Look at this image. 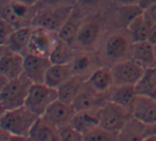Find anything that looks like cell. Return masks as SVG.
Returning a JSON list of instances; mask_svg holds the SVG:
<instances>
[{
	"label": "cell",
	"instance_id": "obj_1",
	"mask_svg": "<svg viewBox=\"0 0 156 141\" xmlns=\"http://www.w3.org/2000/svg\"><path fill=\"white\" fill-rule=\"evenodd\" d=\"M38 116L33 114L30 109L23 106L17 108L6 109L0 118V124L2 129L8 132L12 139H28L33 124Z\"/></svg>",
	"mask_w": 156,
	"mask_h": 141
},
{
	"label": "cell",
	"instance_id": "obj_2",
	"mask_svg": "<svg viewBox=\"0 0 156 141\" xmlns=\"http://www.w3.org/2000/svg\"><path fill=\"white\" fill-rule=\"evenodd\" d=\"M73 13V5L70 3L58 5H45L37 10L32 21V27L41 28L56 33Z\"/></svg>",
	"mask_w": 156,
	"mask_h": 141
},
{
	"label": "cell",
	"instance_id": "obj_3",
	"mask_svg": "<svg viewBox=\"0 0 156 141\" xmlns=\"http://www.w3.org/2000/svg\"><path fill=\"white\" fill-rule=\"evenodd\" d=\"M32 84L31 80L25 74L9 80L0 92V105L4 111L23 106Z\"/></svg>",
	"mask_w": 156,
	"mask_h": 141
},
{
	"label": "cell",
	"instance_id": "obj_4",
	"mask_svg": "<svg viewBox=\"0 0 156 141\" xmlns=\"http://www.w3.org/2000/svg\"><path fill=\"white\" fill-rule=\"evenodd\" d=\"M97 115L99 119V125L108 131L119 134L132 117V111L131 109L107 100L102 106L97 109Z\"/></svg>",
	"mask_w": 156,
	"mask_h": 141
},
{
	"label": "cell",
	"instance_id": "obj_5",
	"mask_svg": "<svg viewBox=\"0 0 156 141\" xmlns=\"http://www.w3.org/2000/svg\"><path fill=\"white\" fill-rule=\"evenodd\" d=\"M58 99V89L50 87L45 83H37L32 84L30 88L25 106L36 116L41 117L48 107Z\"/></svg>",
	"mask_w": 156,
	"mask_h": 141
},
{
	"label": "cell",
	"instance_id": "obj_6",
	"mask_svg": "<svg viewBox=\"0 0 156 141\" xmlns=\"http://www.w3.org/2000/svg\"><path fill=\"white\" fill-rule=\"evenodd\" d=\"M146 69L129 58L117 63L112 68L114 85H137L144 76Z\"/></svg>",
	"mask_w": 156,
	"mask_h": 141
},
{
	"label": "cell",
	"instance_id": "obj_7",
	"mask_svg": "<svg viewBox=\"0 0 156 141\" xmlns=\"http://www.w3.org/2000/svg\"><path fill=\"white\" fill-rule=\"evenodd\" d=\"M51 64L48 56L27 53L23 55V74L31 80L33 84L44 83L46 72Z\"/></svg>",
	"mask_w": 156,
	"mask_h": 141
},
{
	"label": "cell",
	"instance_id": "obj_8",
	"mask_svg": "<svg viewBox=\"0 0 156 141\" xmlns=\"http://www.w3.org/2000/svg\"><path fill=\"white\" fill-rule=\"evenodd\" d=\"M56 39H58L56 33L50 32V31L41 28L33 27L28 53H34L37 55L49 57L54 45H55Z\"/></svg>",
	"mask_w": 156,
	"mask_h": 141
},
{
	"label": "cell",
	"instance_id": "obj_9",
	"mask_svg": "<svg viewBox=\"0 0 156 141\" xmlns=\"http://www.w3.org/2000/svg\"><path fill=\"white\" fill-rule=\"evenodd\" d=\"M76 113V111L74 109L73 105L63 102L60 99H58L48 107L41 118H44L50 124L58 129V127L71 123V120Z\"/></svg>",
	"mask_w": 156,
	"mask_h": 141
},
{
	"label": "cell",
	"instance_id": "obj_10",
	"mask_svg": "<svg viewBox=\"0 0 156 141\" xmlns=\"http://www.w3.org/2000/svg\"><path fill=\"white\" fill-rule=\"evenodd\" d=\"M132 116L146 125L156 122V99L138 93L132 106Z\"/></svg>",
	"mask_w": 156,
	"mask_h": 141
},
{
	"label": "cell",
	"instance_id": "obj_11",
	"mask_svg": "<svg viewBox=\"0 0 156 141\" xmlns=\"http://www.w3.org/2000/svg\"><path fill=\"white\" fill-rule=\"evenodd\" d=\"M102 94L104 93H100L97 90H94L86 81V82H84L76 98L74 99L72 105L76 111L97 109L100 106H102L107 101H104V99L101 98Z\"/></svg>",
	"mask_w": 156,
	"mask_h": 141
},
{
	"label": "cell",
	"instance_id": "obj_12",
	"mask_svg": "<svg viewBox=\"0 0 156 141\" xmlns=\"http://www.w3.org/2000/svg\"><path fill=\"white\" fill-rule=\"evenodd\" d=\"M0 72L9 80L23 74V55L6 49L0 57Z\"/></svg>",
	"mask_w": 156,
	"mask_h": 141
},
{
	"label": "cell",
	"instance_id": "obj_13",
	"mask_svg": "<svg viewBox=\"0 0 156 141\" xmlns=\"http://www.w3.org/2000/svg\"><path fill=\"white\" fill-rule=\"evenodd\" d=\"M129 55L132 59L137 62L144 69H149L156 66L154 46L148 41L132 44Z\"/></svg>",
	"mask_w": 156,
	"mask_h": 141
},
{
	"label": "cell",
	"instance_id": "obj_14",
	"mask_svg": "<svg viewBox=\"0 0 156 141\" xmlns=\"http://www.w3.org/2000/svg\"><path fill=\"white\" fill-rule=\"evenodd\" d=\"M153 23H154L147 16V14L144 12L137 15L126 26L127 33H129V36L131 38V41L133 43H139V41H148L149 33H150L151 27H152Z\"/></svg>",
	"mask_w": 156,
	"mask_h": 141
},
{
	"label": "cell",
	"instance_id": "obj_15",
	"mask_svg": "<svg viewBox=\"0 0 156 141\" xmlns=\"http://www.w3.org/2000/svg\"><path fill=\"white\" fill-rule=\"evenodd\" d=\"M132 44L124 34H114L106 41L105 54L111 59L124 58L131 52Z\"/></svg>",
	"mask_w": 156,
	"mask_h": 141
},
{
	"label": "cell",
	"instance_id": "obj_16",
	"mask_svg": "<svg viewBox=\"0 0 156 141\" xmlns=\"http://www.w3.org/2000/svg\"><path fill=\"white\" fill-rule=\"evenodd\" d=\"M73 76L71 64H51L45 76L46 85L58 89L69 78Z\"/></svg>",
	"mask_w": 156,
	"mask_h": 141
},
{
	"label": "cell",
	"instance_id": "obj_17",
	"mask_svg": "<svg viewBox=\"0 0 156 141\" xmlns=\"http://www.w3.org/2000/svg\"><path fill=\"white\" fill-rule=\"evenodd\" d=\"M28 139L34 141H60V137L55 126L50 124L44 118L38 117L30 131Z\"/></svg>",
	"mask_w": 156,
	"mask_h": 141
},
{
	"label": "cell",
	"instance_id": "obj_18",
	"mask_svg": "<svg viewBox=\"0 0 156 141\" xmlns=\"http://www.w3.org/2000/svg\"><path fill=\"white\" fill-rule=\"evenodd\" d=\"M137 94L135 85H114L108 100L122 107L132 109Z\"/></svg>",
	"mask_w": 156,
	"mask_h": 141
},
{
	"label": "cell",
	"instance_id": "obj_19",
	"mask_svg": "<svg viewBox=\"0 0 156 141\" xmlns=\"http://www.w3.org/2000/svg\"><path fill=\"white\" fill-rule=\"evenodd\" d=\"M32 32V26H27V27H21L16 29L13 32V34L11 35L10 41H9L8 44V48L12 50V51L23 54V55L27 54Z\"/></svg>",
	"mask_w": 156,
	"mask_h": 141
},
{
	"label": "cell",
	"instance_id": "obj_20",
	"mask_svg": "<svg viewBox=\"0 0 156 141\" xmlns=\"http://www.w3.org/2000/svg\"><path fill=\"white\" fill-rule=\"evenodd\" d=\"M87 83L100 93H106L112 88V86H114L112 69L102 67L94 70L89 76Z\"/></svg>",
	"mask_w": 156,
	"mask_h": 141
},
{
	"label": "cell",
	"instance_id": "obj_21",
	"mask_svg": "<svg viewBox=\"0 0 156 141\" xmlns=\"http://www.w3.org/2000/svg\"><path fill=\"white\" fill-rule=\"evenodd\" d=\"M98 109V108H97ZM97 109L93 111H76L71 120V124L76 127L83 136L99 125V119Z\"/></svg>",
	"mask_w": 156,
	"mask_h": 141
},
{
	"label": "cell",
	"instance_id": "obj_22",
	"mask_svg": "<svg viewBox=\"0 0 156 141\" xmlns=\"http://www.w3.org/2000/svg\"><path fill=\"white\" fill-rule=\"evenodd\" d=\"M83 84H84V81L78 74H73L71 78L68 79L64 84L58 88V99L63 102L72 104L74 99L80 92Z\"/></svg>",
	"mask_w": 156,
	"mask_h": 141
},
{
	"label": "cell",
	"instance_id": "obj_23",
	"mask_svg": "<svg viewBox=\"0 0 156 141\" xmlns=\"http://www.w3.org/2000/svg\"><path fill=\"white\" fill-rule=\"evenodd\" d=\"M49 58L52 64H71L74 58L72 45L66 43L58 37Z\"/></svg>",
	"mask_w": 156,
	"mask_h": 141
},
{
	"label": "cell",
	"instance_id": "obj_24",
	"mask_svg": "<svg viewBox=\"0 0 156 141\" xmlns=\"http://www.w3.org/2000/svg\"><path fill=\"white\" fill-rule=\"evenodd\" d=\"M146 126V124L141 123L132 116L123 126V129L120 131L119 140H144Z\"/></svg>",
	"mask_w": 156,
	"mask_h": 141
},
{
	"label": "cell",
	"instance_id": "obj_25",
	"mask_svg": "<svg viewBox=\"0 0 156 141\" xmlns=\"http://www.w3.org/2000/svg\"><path fill=\"white\" fill-rule=\"evenodd\" d=\"M100 35V26L98 23L90 21L81 26L80 31L76 36V43L82 47H91L98 39Z\"/></svg>",
	"mask_w": 156,
	"mask_h": 141
},
{
	"label": "cell",
	"instance_id": "obj_26",
	"mask_svg": "<svg viewBox=\"0 0 156 141\" xmlns=\"http://www.w3.org/2000/svg\"><path fill=\"white\" fill-rule=\"evenodd\" d=\"M136 89L138 93L156 99V66L146 69L142 79L136 85Z\"/></svg>",
	"mask_w": 156,
	"mask_h": 141
},
{
	"label": "cell",
	"instance_id": "obj_27",
	"mask_svg": "<svg viewBox=\"0 0 156 141\" xmlns=\"http://www.w3.org/2000/svg\"><path fill=\"white\" fill-rule=\"evenodd\" d=\"M80 28L81 25L79 20L73 18L71 15L69 19L64 23V26L58 32V37L62 41H66V43L70 44V45H73V43L76 41V36H78Z\"/></svg>",
	"mask_w": 156,
	"mask_h": 141
},
{
	"label": "cell",
	"instance_id": "obj_28",
	"mask_svg": "<svg viewBox=\"0 0 156 141\" xmlns=\"http://www.w3.org/2000/svg\"><path fill=\"white\" fill-rule=\"evenodd\" d=\"M119 140V134L108 131L98 125L84 135V141H116Z\"/></svg>",
	"mask_w": 156,
	"mask_h": 141
},
{
	"label": "cell",
	"instance_id": "obj_29",
	"mask_svg": "<svg viewBox=\"0 0 156 141\" xmlns=\"http://www.w3.org/2000/svg\"><path fill=\"white\" fill-rule=\"evenodd\" d=\"M60 141H83L84 136L81 134L71 123L66 124L58 129Z\"/></svg>",
	"mask_w": 156,
	"mask_h": 141
},
{
	"label": "cell",
	"instance_id": "obj_30",
	"mask_svg": "<svg viewBox=\"0 0 156 141\" xmlns=\"http://www.w3.org/2000/svg\"><path fill=\"white\" fill-rule=\"evenodd\" d=\"M16 28L4 19L0 18V46H8L11 35Z\"/></svg>",
	"mask_w": 156,
	"mask_h": 141
},
{
	"label": "cell",
	"instance_id": "obj_31",
	"mask_svg": "<svg viewBox=\"0 0 156 141\" xmlns=\"http://www.w3.org/2000/svg\"><path fill=\"white\" fill-rule=\"evenodd\" d=\"M90 65V58L87 55H80V56H74L73 61L71 62L72 70H73V74H78L80 72H83L86 70Z\"/></svg>",
	"mask_w": 156,
	"mask_h": 141
},
{
	"label": "cell",
	"instance_id": "obj_32",
	"mask_svg": "<svg viewBox=\"0 0 156 141\" xmlns=\"http://www.w3.org/2000/svg\"><path fill=\"white\" fill-rule=\"evenodd\" d=\"M144 12L146 13L147 16H148L153 23H156V4L146 9V10H144Z\"/></svg>",
	"mask_w": 156,
	"mask_h": 141
},
{
	"label": "cell",
	"instance_id": "obj_33",
	"mask_svg": "<svg viewBox=\"0 0 156 141\" xmlns=\"http://www.w3.org/2000/svg\"><path fill=\"white\" fill-rule=\"evenodd\" d=\"M148 41H150L153 46L156 45V23H154L151 27L150 33L148 36Z\"/></svg>",
	"mask_w": 156,
	"mask_h": 141
},
{
	"label": "cell",
	"instance_id": "obj_34",
	"mask_svg": "<svg viewBox=\"0 0 156 141\" xmlns=\"http://www.w3.org/2000/svg\"><path fill=\"white\" fill-rule=\"evenodd\" d=\"M67 0H39L44 5H58V4H67Z\"/></svg>",
	"mask_w": 156,
	"mask_h": 141
},
{
	"label": "cell",
	"instance_id": "obj_35",
	"mask_svg": "<svg viewBox=\"0 0 156 141\" xmlns=\"http://www.w3.org/2000/svg\"><path fill=\"white\" fill-rule=\"evenodd\" d=\"M156 4V0H140L139 6L142 10H146V9L150 8V6Z\"/></svg>",
	"mask_w": 156,
	"mask_h": 141
},
{
	"label": "cell",
	"instance_id": "obj_36",
	"mask_svg": "<svg viewBox=\"0 0 156 141\" xmlns=\"http://www.w3.org/2000/svg\"><path fill=\"white\" fill-rule=\"evenodd\" d=\"M149 135H156V122L151 125H147L146 126V133H144V137Z\"/></svg>",
	"mask_w": 156,
	"mask_h": 141
},
{
	"label": "cell",
	"instance_id": "obj_37",
	"mask_svg": "<svg viewBox=\"0 0 156 141\" xmlns=\"http://www.w3.org/2000/svg\"><path fill=\"white\" fill-rule=\"evenodd\" d=\"M121 5H139L140 0H117Z\"/></svg>",
	"mask_w": 156,
	"mask_h": 141
},
{
	"label": "cell",
	"instance_id": "obj_38",
	"mask_svg": "<svg viewBox=\"0 0 156 141\" xmlns=\"http://www.w3.org/2000/svg\"><path fill=\"white\" fill-rule=\"evenodd\" d=\"M12 1L18 2V3H23L25 5H29V6H35V4L37 2H39V0H12Z\"/></svg>",
	"mask_w": 156,
	"mask_h": 141
},
{
	"label": "cell",
	"instance_id": "obj_39",
	"mask_svg": "<svg viewBox=\"0 0 156 141\" xmlns=\"http://www.w3.org/2000/svg\"><path fill=\"white\" fill-rule=\"evenodd\" d=\"M11 138H12V136H11L8 132L4 131V129H2L1 124H0V141H2V140H11Z\"/></svg>",
	"mask_w": 156,
	"mask_h": 141
},
{
	"label": "cell",
	"instance_id": "obj_40",
	"mask_svg": "<svg viewBox=\"0 0 156 141\" xmlns=\"http://www.w3.org/2000/svg\"><path fill=\"white\" fill-rule=\"evenodd\" d=\"M8 82H9V79H6L5 76L0 72V92H1V90L3 89L4 86L6 85V83Z\"/></svg>",
	"mask_w": 156,
	"mask_h": 141
},
{
	"label": "cell",
	"instance_id": "obj_41",
	"mask_svg": "<svg viewBox=\"0 0 156 141\" xmlns=\"http://www.w3.org/2000/svg\"><path fill=\"white\" fill-rule=\"evenodd\" d=\"M11 1H12V0H0V9L3 8V6L6 5V4H9Z\"/></svg>",
	"mask_w": 156,
	"mask_h": 141
},
{
	"label": "cell",
	"instance_id": "obj_42",
	"mask_svg": "<svg viewBox=\"0 0 156 141\" xmlns=\"http://www.w3.org/2000/svg\"><path fill=\"white\" fill-rule=\"evenodd\" d=\"M6 49H8V46H0V57H1L2 54L5 52Z\"/></svg>",
	"mask_w": 156,
	"mask_h": 141
},
{
	"label": "cell",
	"instance_id": "obj_43",
	"mask_svg": "<svg viewBox=\"0 0 156 141\" xmlns=\"http://www.w3.org/2000/svg\"><path fill=\"white\" fill-rule=\"evenodd\" d=\"M96 1H98V0H83V2L86 4H91V3H94Z\"/></svg>",
	"mask_w": 156,
	"mask_h": 141
},
{
	"label": "cell",
	"instance_id": "obj_44",
	"mask_svg": "<svg viewBox=\"0 0 156 141\" xmlns=\"http://www.w3.org/2000/svg\"><path fill=\"white\" fill-rule=\"evenodd\" d=\"M3 113H4V108L1 106V105H0V118H1V116H2V114H3Z\"/></svg>",
	"mask_w": 156,
	"mask_h": 141
},
{
	"label": "cell",
	"instance_id": "obj_45",
	"mask_svg": "<svg viewBox=\"0 0 156 141\" xmlns=\"http://www.w3.org/2000/svg\"><path fill=\"white\" fill-rule=\"evenodd\" d=\"M154 51H155V56H156V45L154 46Z\"/></svg>",
	"mask_w": 156,
	"mask_h": 141
}]
</instances>
